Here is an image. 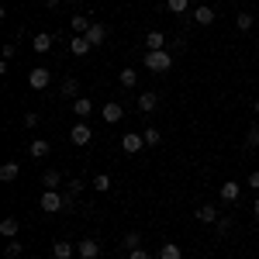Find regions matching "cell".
Masks as SVG:
<instances>
[{
	"instance_id": "1",
	"label": "cell",
	"mask_w": 259,
	"mask_h": 259,
	"mask_svg": "<svg viewBox=\"0 0 259 259\" xmlns=\"http://www.w3.org/2000/svg\"><path fill=\"white\" fill-rule=\"evenodd\" d=\"M145 69H149V73H169V69H173V56H169L166 49L145 52Z\"/></svg>"
},
{
	"instance_id": "2",
	"label": "cell",
	"mask_w": 259,
	"mask_h": 259,
	"mask_svg": "<svg viewBox=\"0 0 259 259\" xmlns=\"http://www.w3.org/2000/svg\"><path fill=\"white\" fill-rule=\"evenodd\" d=\"M62 207H66V197H62L59 190H45L41 194V211L45 214H59Z\"/></svg>"
},
{
	"instance_id": "3",
	"label": "cell",
	"mask_w": 259,
	"mask_h": 259,
	"mask_svg": "<svg viewBox=\"0 0 259 259\" xmlns=\"http://www.w3.org/2000/svg\"><path fill=\"white\" fill-rule=\"evenodd\" d=\"M218 197L225 200V204H235V200L242 197V183L239 180H225V183L218 187Z\"/></svg>"
},
{
	"instance_id": "4",
	"label": "cell",
	"mask_w": 259,
	"mask_h": 259,
	"mask_svg": "<svg viewBox=\"0 0 259 259\" xmlns=\"http://www.w3.org/2000/svg\"><path fill=\"white\" fill-rule=\"evenodd\" d=\"M90 139H94V128H90L87 121H76L73 132H69V142H73V145H87Z\"/></svg>"
},
{
	"instance_id": "5",
	"label": "cell",
	"mask_w": 259,
	"mask_h": 259,
	"mask_svg": "<svg viewBox=\"0 0 259 259\" xmlns=\"http://www.w3.org/2000/svg\"><path fill=\"white\" fill-rule=\"evenodd\" d=\"M76 256L80 259H97L100 256V242L97 239H80L76 242Z\"/></svg>"
},
{
	"instance_id": "6",
	"label": "cell",
	"mask_w": 259,
	"mask_h": 259,
	"mask_svg": "<svg viewBox=\"0 0 259 259\" xmlns=\"http://www.w3.org/2000/svg\"><path fill=\"white\" fill-rule=\"evenodd\" d=\"M121 149H124L128 156H135V152H142V149H145V139H142L139 132H128V135L121 139Z\"/></svg>"
},
{
	"instance_id": "7",
	"label": "cell",
	"mask_w": 259,
	"mask_h": 259,
	"mask_svg": "<svg viewBox=\"0 0 259 259\" xmlns=\"http://www.w3.org/2000/svg\"><path fill=\"white\" fill-rule=\"evenodd\" d=\"M49 80H52V76H49V69H45V66H35V69L28 73V83H31V90H45V87H49Z\"/></svg>"
},
{
	"instance_id": "8",
	"label": "cell",
	"mask_w": 259,
	"mask_h": 259,
	"mask_svg": "<svg viewBox=\"0 0 259 259\" xmlns=\"http://www.w3.org/2000/svg\"><path fill=\"white\" fill-rule=\"evenodd\" d=\"M49 152H52V142L49 139H35L31 145H28V156H31V159H45Z\"/></svg>"
},
{
	"instance_id": "9",
	"label": "cell",
	"mask_w": 259,
	"mask_h": 259,
	"mask_svg": "<svg viewBox=\"0 0 259 259\" xmlns=\"http://www.w3.org/2000/svg\"><path fill=\"white\" fill-rule=\"evenodd\" d=\"M69 52H73V56H90V52H94V45L87 41V35H73V41H69Z\"/></svg>"
},
{
	"instance_id": "10",
	"label": "cell",
	"mask_w": 259,
	"mask_h": 259,
	"mask_svg": "<svg viewBox=\"0 0 259 259\" xmlns=\"http://www.w3.org/2000/svg\"><path fill=\"white\" fill-rule=\"evenodd\" d=\"M159 107V94H152V90H145V94H139V111H145V114H152Z\"/></svg>"
},
{
	"instance_id": "11",
	"label": "cell",
	"mask_w": 259,
	"mask_h": 259,
	"mask_svg": "<svg viewBox=\"0 0 259 259\" xmlns=\"http://www.w3.org/2000/svg\"><path fill=\"white\" fill-rule=\"evenodd\" d=\"M121 118H124V107H121V104H114V100L104 104V121H107V124H118Z\"/></svg>"
},
{
	"instance_id": "12",
	"label": "cell",
	"mask_w": 259,
	"mask_h": 259,
	"mask_svg": "<svg viewBox=\"0 0 259 259\" xmlns=\"http://www.w3.org/2000/svg\"><path fill=\"white\" fill-rule=\"evenodd\" d=\"M104 38H107V24H90V31H87V41L97 49V45H104Z\"/></svg>"
},
{
	"instance_id": "13",
	"label": "cell",
	"mask_w": 259,
	"mask_h": 259,
	"mask_svg": "<svg viewBox=\"0 0 259 259\" xmlns=\"http://www.w3.org/2000/svg\"><path fill=\"white\" fill-rule=\"evenodd\" d=\"M159 49H166V35L162 31H149L145 35V52H159Z\"/></svg>"
},
{
	"instance_id": "14",
	"label": "cell",
	"mask_w": 259,
	"mask_h": 259,
	"mask_svg": "<svg viewBox=\"0 0 259 259\" xmlns=\"http://www.w3.org/2000/svg\"><path fill=\"white\" fill-rule=\"evenodd\" d=\"M218 211H214V204H200L197 207V221H204V225H218Z\"/></svg>"
},
{
	"instance_id": "15",
	"label": "cell",
	"mask_w": 259,
	"mask_h": 259,
	"mask_svg": "<svg viewBox=\"0 0 259 259\" xmlns=\"http://www.w3.org/2000/svg\"><path fill=\"white\" fill-rule=\"evenodd\" d=\"M73 252H76V245H73V242H66V239L52 242V256H56V259H69Z\"/></svg>"
},
{
	"instance_id": "16",
	"label": "cell",
	"mask_w": 259,
	"mask_h": 259,
	"mask_svg": "<svg viewBox=\"0 0 259 259\" xmlns=\"http://www.w3.org/2000/svg\"><path fill=\"white\" fill-rule=\"evenodd\" d=\"M194 21H197V24H214V7L197 4V7H194Z\"/></svg>"
},
{
	"instance_id": "17",
	"label": "cell",
	"mask_w": 259,
	"mask_h": 259,
	"mask_svg": "<svg viewBox=\"0 0 259 259\" xmlns=\"http://www.w3.org/2000/svg\"><path fill=\"white\" fill-rule=\"evenodd\" d=\"M156 259H183V249H180L177 242H162L159 245V256Z\"/></svg>"
},
{
	"instance_id": "18",
	"label": "cell",
	"mask_w": 259,
	"mask_h": 259,
	"mask_svg": "<svg viewBox=\"0 0 259 259\" xmlns=\"http://www.w3.org/2000/svg\"><path fill=\"white\" fill-rule=\"evenodd\" d=\"M90 111H94V100H90V97H76V100H73V114H76L80 121L87 118Z\"/></svg>"
},
{
	"instance_id": "19",
	"label": "cell",
	"mask_w": 259,
	"mask_h": 259,
	"mask_svg": "<svg viewBox=\"0 0 259 259\" xmlns=\"http://www.w3.org/2000/svg\"><path fill=\"white\" fill-rule=\"evenodd\" d=\"M18 232H21V221L18 218H4V221H0V235H4V239H14Z\"/></svg>"
},
{
	"instance_id": "20",
	"label": "cell",
	"mask_w": 259,
	"mask_h": 259,
	"mask_svg": "<svg viewBox=\"0 0 259 259\" xmlns=\"http://www.w3.org/2000/svg\"><path fill=\"white\" fill-rule=\"evenodd\" d=\"M18 173H21V166H18L14 159L0 166V180H4V183H14V180H18Z\"/></svg>"
},
{
	"instance_id": "21",
	"label": "cell",
	"mask_w": 259,
	"mask_h": 259,
	"mask_svg": "<svg viewBox=\"0 0 259 259\" xmlns=\"http://www.w3.org/2000/svg\"><path fill=\"white\" fill-rule=\"evenodd\" d=\"M59 183H62V173H59V169H45V173H41V187H45V190H56Z\"/></svg>"
},
{
	"instance_id": "22",
	"label": "cell",
	"mask_w": 259,
	"mask_h": 259,
	"mask_svg": "<svg viewBox=\"0 0 259 259\" xmlns=\"http://www.w3.org/2000/svg\"><path fill=\"white\" fill-rule=\"evenodd\" d=\"M69 28H73V35H87V31H90V18L73 14V18H69Z\"/></svg>"
},
{
	"instance_id": "23",
	"label": "cell",
	"mask_w": 259,
	"mask_h": 259,
	"mask_svg": "<svg viewBox=\"0 0 259 259\" xmlns=\"http://www.w3.org/2000/svg\"><path fill=\"white\" fill-rule=\"evenodd\" d=\"M52 31H38V35H35V41H31V45H35V52H49V49H52Z\"/></svg>"
},
{
	"instance_id": "24",
	"label": "cell",
	"mask_w": 259,
	"mask_h": 259,
	"mask_svg": "<svg viewBox=\"0 0 259 259\" xmlns=\"http://www.w3.org/2000/svg\"><path fill=\"white\" fill-rule=\"evenodd\" d=\"M252 24H256V18H252L249 11H239V18H235V28H239L242 35H245V31H252Z\"/></svg>"
},
{
	"instance_id": "25",
	"label": "cell",
	"mask_w": 259,
	"mask_h": 259,
	"mask_svg": "<svg viewBox=\"0 0 259 259\" xmlns=\"http://www.w3.org/2000/svg\"><path fill=\"white\" fill-rule=\"evenodd\" d=\"M59 90H62V97H73V100H76V97H80V80H73V76H69V80H62Z\"/></svg>"
},
{
	"instance_id": "26",
	"label": "cell",
	"mask_w": 259,
	"mask_h": 259,
	"mask_svg": "<svg viewBox=\"0 0 259 259\" xmlns=\"http://www.w3.org/2000/svg\"><path fill=\"white\" fill-rule=\"evenodd\" d=\"M118 83H121V87H135V83H139V73L128 66V69H121V73H118Z\"/></svg>"
},
{
	"instance_id": "27",
	"label": "cell",
	"mask_w": 259,
	"mask_h": 259,
	"mask_svg": "<svg viewBox=\"0 0 259 259\" xmlns=\"http://www.w3.org/2000/svg\"><path fill=\"white\" fill-rule=\"evenodd\" d=\"M142 139H145V145H159L162 135H159V128H145V132H142Z\"/></svg>"
},
{
	"instance_id": "28",
	"label": "cell",
	"mask_w": 259,
	"mask_h": 259,
	"mask_svg": "<svg viewBox=\"0 0 259 259\" xmlns=\"http://www.w3.org/2000/svg\"><path fill=\"white\" fill-rule=\"evenodd\" d=\"M94 187H97L100 194H107V190H111V177H107V173H97V177H94Z\"/></svg>"
},
{
	"instance_id": "29",
	"label": "cell",
	"mask_w": 259,
	"mask_h": 259,
	"mask_svg": "<svg viewBox=\"0 0 259 259\" xmlns=\"http://www.w3.org/2000/svg\"><path fill=\"white\" fill-rule=\"evenodd\" d=\"M166 7H169L173 14H187V7H190V0H166Z\"/></svg>"
},
{
	"instance_id": "30",
	"label": "cell",
	"mask_w": 259,
	"mask_h": 259,
	"mask_svg": "<svg viewBox=\"0 0 259 259\" xmlns=\"http://www.w3.org/2000/svg\"><path fill=\"white\" fill-rule=\"evenodd\" d=\"M139 245H142L139 232H128V235H124V249H128V252H132V249H139Z\"/></svg>"
},
{
	"instance_id": "31",
	"label": "cell",
	"mask_w": 259,
	"mask_h": 259,
	"mask_svg": "<svg viewBox=\"0 0 259 259\" xmlns=\"http://www.w3.org/2000/svg\"><path fill=\"white\" fill-rule=\"evenodd\" d=\"M245 145H249V149H259V124H252V128H249V135H245Z\"/></svg>"
},
{
	"instance_id": "32",
	"label": "cell",
	"mask_w": 259,
	"mask_h": 259,
	"mask_svg": "<svg viewBox=\"0 0 259 259\" xmlns=\"http://www.w3.org/2000/svg\"><path fill=\"white\" fill-rule=\"evenodd\" d=\"M21 252H24L21 242H7V259H21Z\"/></svg>"
},
{
	"instance_id": "33",
	"label": "cell",
	"mask_w": 259,
	"mask_h": 259,
	"mask_svg": "<svg viewBox=\"0 0 259 259\" xmlns=\"http://www.w3.org/2000/svg\"><path fill=\"white\" fill-rule=\"evenodd\" d=\"M245 187H252V190H259V169H252V173H249V180H245Z\"/></svg>"
},
{
	"instance_id": "34",
	"label": "cell",
	"mask_w": 259,
	"mask_h": 259,
	"mask_svg": "<svg viewBox=\"0 0 259 259\" xmlns=\"http://www.w3.org/2000/svg\"><path fill=\"white\" fill-rule=\"evenodd\" d=\"M128 259H152V256H149V252L139 245V249H132V252H128Z\"/></svg>"
},
{
	"instance_id": "35",
	"label": "cell",
	"mask_w": 259,
	"mask_h": 259,
	"mask_svg": "<svg viewBox=\"0 0 259 259\" xmlns=\"http://www.w3.org/2000/svg\"><path fill=\"white\" fill-rule=\"evenodd\" d=\"M35 124H38V114H35V111H28V114H24V128H35Z\"/></svg>"
},
{
	"instance_id": "36",
	"label": "cell",
	"mask_w": 259,
	"mask_h": 259,
	"mask_svg": "<svg viewBox=\"0 0 259 259\" xmlns=\"http://www.w3.org/2000/svg\"><path fill=\"white\" fill-rule=\"evenodd\" d=\"M228 228H232V221H228V218H218V232H221V235H225Z\"/></svg>"
},
{
	"instance_id": "37",
	"label": "cell",
	"mask_w": 259,
	"mask_h": 259,
	"mask_svg": "<svg viewBox=\"0 0 259 259\" xmlns=\"http://www.w3.org/2000/svg\"><path fill=\"white\" fill-rule=\"evenodd\" d=\"M252 214H256V218H259V197H256V204H252Z\"/></svg>"
},
{
	"instance_id": "38",
	"label": "cell",
	"mask_w": 259,
	"mask_h": 259,
	"mask_svg": "<svg viewBox=\"0 0 259 259\" xmlns=\"http://www.w3.org/2000/svg\"><path fill=\"white\" fill-rule=\"evenodd\" d=\"M59 4H62V0H49V7H59Z\"/></svg>"
},
{
	"instance_id": "39",
	"label": "cell",
	"mask_w": 259,
	"mask_h": 259,
	"mask_svg": "<svg viewBox=\"0 0 259 259\" xmlns=\"http://www.w3.org/2000/svg\"><path fill=\"white\" fill-rule=\"evenodd\" d=\"M252 111H256V118H259V100H256V107H252Z\"/></svg>"
},
{
	"instance_id": "40",
	"label": "cell",
	"mask_w": 259,
	"mask_h": 259,
	"mask_svg": "<svg viewBox=\"0 0 259 259\" xmlns=\"http://www.w3.org/2000/svg\"><path fill=\"white\" fill-rule=\"evenodd\" d=\"M256 49H259V35H256Z\"/></svg>"
},
{
	"instance_id": "41",
	"label": "cell",
	"mask_w": 259,
	"mask_h": 259,
	"mask_svg": "<svg viewBox=\"0 0 259 259\" xmlns=\"http://www.w3.org/2000/svg\"><path fill=\"white\" fill-rule=\"evenodd\" d=\"M69 4H80V0H69Z\"/></svg>"
},
{
	"instance_id": "42",
	"label": "cell",
	"mask_w": 259,
	"mask_h": 259,
	"mask_svg": "<svg viewBox=\"0 0 259 259\" xmlns=\"http://www.w3.org/2000/svg\"><path fill=\"white\" fill-rule=\"evenodd\" d=\"M190 4H197V0H190Z\"/></svg>"
},
{
	"instance_id": "43",
	"label": "cell",
	"mask_w": 259,
	"mask_h": 259,
	"mask_svg": "<svg viewBox=\"0 0 259 259\" xmlns=\"http://www.w3.org/2000/svg\"><path fill=\"white\" fill-rule=\"evenodd\" d=\"M256 87H259V80H256Z\"/></svg>"
}]
</instances>
